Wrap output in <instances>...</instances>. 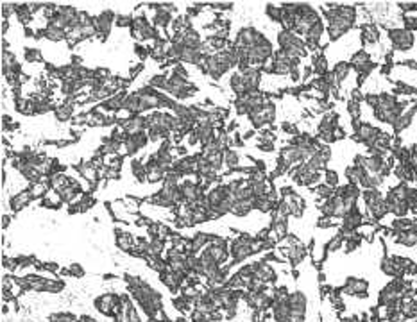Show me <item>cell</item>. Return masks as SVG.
Masks as SVG:
<instances>
[{
  "mask_svg": "<svg viewBox=\"0 0 417 322\" xmlns=\"http://www.w3.org/2000/svg\"><path fill=\"white\" fill-rule=\"evenodd\" d=\"M324 14H326V21H328L330 39L342 38L356 21V9L353 5L328 4L324 9Z\"/></svg>",
  "mask_w": 417,
  "mask_h": 322,
  "instance_id": "cell-1",
  "label": "cell"
},
{
  "mask_svg": "<svg viewBox=\"0 0 417 322\" xmlns=\"http://www.w3.org/2000/svg\"><path fill=\"white\" fill-rule=\"evenodd\" d=\"M387 36H388V39H390L394 50L408 52V50H412L414 45H416V36H414V32L403 29V27H390V29H387Z\"/></svg>",
  "mask_w": 417,
  "mask_h": 322,
  "instance_id": "cell-2",
  "label": "cell"
},
{
  "mask_svg": "<svg viewBox=\"0 0 417 322\" xmlns=\"http://www.w3.org/2000/svg\"><path fill=\"white\" fill-rule=\"evenodd\" d=\"M288 306H290V322H304V319H306V306H308L306 294L301 292V290L290 292Z\"/></svg>",
  "mask_w": 417,
  "mask_h": 322,
  "instance_id": "cell-3",
  "label": "cell"
},
{
  "mask_svg": "<svg viewBox=\"0 0 417 322\" xmlns=\"http://www.w3.org/2000/svg\"><path fill=\"white\" fill-rule=\"evenodd\" d=\"M247 118L251 120V124L254 125V127H264V125L274 122V118H276V106H274L272 102H265L262 107H258V109H254L252 113H249Z\"/></svg>",
  "mask_w": 417,
  "mask_h": 322,
  "instance_id": "cell-4",
  "label": "cell"
},
{
  "mask_svg": "<svg viewBox=\"0 0 417 322\" xmlns=\"http://www.w3.org/2000/svg\"><path fill=\"white\" fill-rule=\"evenodd\" d=\"M342 296L362 297L366 299L369 296V281L364 278H348L342 287Z\"/></svg>",
  "mask_w": 417,
  "mask_h": 322,
  "instance_id": "cell-5",
  "label": "cell"
},
{
  "mask_svg": "<svg viewBox=\"0 0 417 322\" xmlns=\"http://www.w3.org/2000/svg\"><path fill=\"white\" fill-rule=\"evenodd\" d=\"M354 124H356V122H354ZM380 133H382V131H380L378 127H374L372 124H369V122H362L360 125L356 124V138L360 142L367 143L369 147L374 145L376 138L380 136Z\"/></svg>",
  "mask_w": 417,
  "mask_h": 322,
  "instance_id": "cell-6",
  "label": "cell"
},
{
  "mask_svg": "<svg viewBox=\"0 0 417 322\" xmlns=\"http://www.w3.org/2000/svg\"><path fill=\"white\" fill-rule=\"evenodd\" d=\"M378 39H380V32H378V27H376L374 23H366V25H362L364 45H374V43H378Z\"/></svg>",
  "mask_w": 417,
  "mask_h": 322,
  "instance_id": "cell-7",
  "label": "cell"
},
{
  "mask_svg": "<svg viewBox=\"0 0 417 322\" xmlns=\"http://www.w3.org/2000/svg\"><path fill=\"white\" fill-rule=\"evenodd\" d=\"M43 36L50 41H63V39H66V30L48 21V25L43 29Z\"/></svg>",
  "mask_w": 417,
  "mask_h": 322,
  "instance_id": "cell-8",
  "label": "cell"
},
{
  "mask_svg": "<svg viewBox=\"0 0 417 322\" xmlns=\"http://www.w3.org/2000/svg\"><path fill=\"white\" fill-rule=\"evenodd\" d=\"M32 193H30V190H24V192H18L16 195H14L13 199H11V208L13 210H22V208H26L30 204V201H32Z\"/></svg>",
  "mask_w": 417,
  "mask_h": 322,
  "instance_id": "cell-9",
  "label": "cell"
},
{
  "mask_svg": "<svg viewBox=\"0 0 417 322\" xmlns=\"http://www.w3.org/2000/svg\"><path fill=\"white\" fill-rule=\"evenodd\" d=\"M416 111H417V104H416V106L410 107L408 111H404L403 115H401L400 118H398V120L394 122V125H392V127H394V131H396V133H401L403 129L408 127L410 122H412V118H414V115H416Z\"/></svg>",
  "mask_w": 417,
  "mask_h": 322,
  "instance_id": "cell-10",
  "label": "cell"
},
{
  "mask_svg": "<svg viewBox=\"0 0 417 322\" xmlns=\"http://www.w3.org/2000/svg\"><path fill=\"white\" fill-rule=\"evenodd\" d=\"M351 72V64L349 63H338L332 72V84H338L342 82Z\"/></svg>",
  "mask_w": 417,
  "mask_h": 322,
  "instance_id": "cell-11",
  "label": "cell"
},
{
  "mask_svg": "<svg viewBox=\"0 0 417 322\" xmlns=\"http://www.w3.org/2000/svg\"><path fill=\"white\" fill-rule=\"evenodd\" d=\"M115 242H116V247H118L120 251H126V253H128V251L134 249V240H132V236L128 235V233L118 231L116 233Z\"/></svg>",
  "mask_w": 417,
  "mask_h": 322,
  "instance_id": "cell-12",
  "label": "cell"
},
{
  "mask_svg": "<svg viewBox=\"0 0 417 322\" xmlns=\"http://www.w3.org/2000/svg\"><path fill=\"white\" fill-rule=\"evenodd\" d=\"M240 163L238 152L234 149H224V165L228 168H236Z\"/></svg>",
  "mask_w": 417,
  "mask_h": 322,
  "instance_id": "cell-13",
  "label": "cell"
},
{
  "mask_svg": "<svg viewBox=\"0 0 417 322\" xmlns=\"http://www.w3.org/2000/svg\"><path fill=\"white\" fill-rule=\"evenodd\" d=\"M56 116L60 118L61 122H66L70 120L74 116V107L70 106V104H64V106H60L58 109H56Z\"/></svg>",
  "mask_w": 417,
  "mask_h": 322,
  "instance_id": "cell-14",
  "label": "cell"
},
{
  "mask_svg": "<svg viewBox=\"0 0 417 322\" xmlns=\"http://www.w3.org/2000/svg\"><path fill=\"white\" fill-rule=\"evenodd\" d=\"M324 185L332 186V188H335V186L338 185V176H336V172L326 170V174H324Z\"/></svg>",
  "mask_w": 417,
  "mask_h": 322,
  "instance_id": "cell-15",
  "label": "cell"
},
{
  "mask_svg": "<svg viewBox=\"0 0 417 322\" xmlns=\"http://www.w3.org/2000/svg\"><path fill=\"white\" fill-rule=\"evenodd\" d=\"M398 7H400L403 13H412V11H417V2H400Z\"/></svg>",
  "mask_w": 417,
  "mask_h": 322,
  "instance_id": "cell-16",
  "label": "cell"
},
{
  "mask_svg": "<svg viewBox=\"0 0 417 322\" xmlns=\"http://www.w3.org/2000/svg\"><path fill=\"white\" fill-rule=\"evenodd\" d=\"M403 21H404V29H406V30H410V32L417 30V18H414V16H404Z\"/></svg>",
  "mask_w": 417,
  "mask_h": 322,
  "instance_id": "cell-17",
  "label": "cell"
},
{
  "mask_svg": "<svg viewBox=\"0 0 417 322\" xmlns=\"http://www.w3.org/2000/svg\"><path fill=\"white\" fill-rule=\"evenodd\" d=\"M26 59L30 61V63H34V61L42 59V54H40V50H36V48H29V50L26 52Z\"/></svg>",
  "mask_w": 417,
  "mask_h": 322,
  "instance_id": "cell-18",
  "label": "cell"
},
{
  "mask_svg": "<svg viewBox=\"0 0 417 322\" xmlns=\"http://www.w3.org/2000/svg\"><path fill=\"white\" fill-rule=\"evenodd\" d=\"M414 222H416V224H417V217H416V220H414Z\"/></svg>",
  "mask_w": 417,
  "mask_h": 322,
  "instance_id": "cell-19",
  "label": "cell"
}]
</instances>
